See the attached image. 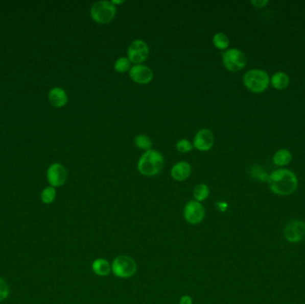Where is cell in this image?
<instances>
[{"label": "cell", "instance_id": "1", "mask_svg": "<svg viewBox=\"0 0 305 304\" xmlns=\"http://www.w3.org/2000/svg\"><path fill=\"white\" fill-rule=\"evenodd\" d=\"M268 184L275 195L288 196L294 194L298 188V179L295 172L288 169H278L270 174Z\"/></svg>", "mask_w": 305, "mask_h": 304}, {"label": "cell", "instance_id": "2", "mask_svg": "<svg viewBox=\"0 0 305 304\" xmlns=\"http://www.w3.org/2000/svg\"><path fill=\"white\" fill-rule=\"evenodd\" d=\"M165 164V159L161 153L150 149L142 155L137 163V170L147 177L155 176L161 172Z\"/></svg>", "mask_w": 305, "mask_h": 304}, {"label": "cell", "instance_id": "3", "mask_svg": "<svg viewBox=\"0 0 305 304\" xmlns=\"http://www.w3.org/2000/svg\"><path fill=\"white\" fill-rule=\"evenodd\" d=\"M243 83L251 92L260 94L266 90L270 84V75L262 69H252L246 71L243 77Z\"/></svg>", "mask_w": 305, "mask_h": 304}, {"label": "cell", "instance_id": "4", "mask_svg": "<svg viewBox=\"0 0 305 304\" xmlns=\"http://www.w3.org/2000/svg\"><path fill=\"white\" fill-rule=\"evenodd\" d=\"M116 7L110 1H99L92 6L90 9L91 17L96 22L106 24L114 19Z\"/></svg>", "mask_w": 305, "mask_h": 304}, {"label": "cell", "instance_id": "5", "mask_svg": "<svg viewBox=\"0 0 305 304\" xmlns=\"http://www.w3.org/2000/svg\"><path fill=\"white\" fill-rule=\"evenodd\" d=\"M137 266L134 259L127 255H120L112 263V271L120 278H130L137 272Z\"/></svg>", "mask_w": 305, "mask_h": 304}, {"label": "cell", "instance_id": "6", "mask_svg": "<svg viewBox=\"0 0 305 304\" xmlns=\"http://www.w3.org/2000/svg\"><path fill=\"white\" fill-rule=\"evenodd\" d=\"M225 68L231 72L241 71L246 65V55L239 48H229L222 55Z\"/></svg>", "mask_w": 305, "mask_h": 304}, {"label": "cell", "instance_id": "7", "mask_svg": "<svg viewBox=\"0 0 305 304\" xmlns=\"http://www.w3.org/2000/svg\"><path fill=\"white\" fill-rule=\"evenodd\" d=\"M149 47L142 39H136L128 48V58L135 64H140L148 59Z\"/></svg>", "mask_w": 305, "mask_h": 304}, {"label": "cell", "instance_id": "8", "mask_svg": "<svg viewBox=\"0 0 305 304\" xmlns=\"http://www.w3.org/2000/svg\"><path fill=\"white\" fill-rule=\"evenodd\" d=\"M205 212L203 205L196 200L187 202L184 207V218L190 225L200 224L204 219Z\"/></svg>", "mask_w": 305, "mask_h": 304}, {"label": "cell", "instance_id": "9", "mask_svg": "<svg viewBox=\"0 0 305 304\" xmlns=\"http://www.w3.org/2000/svg\"><path fill=\"white\" fill-rule=\"evenodd\" d=\"M286 240L292 244H296L303 240L305 237V223L299 219H293L287 224L284 230Z\"/></svg>", "mask_w": 305, "mask_h": 304}, {"label": "cell", "instance_id": "10", "mask_svg": "<svg viewBox=\"0 0 305 304\" xmlns=\"http://www.w3.org/2000/svg\"><path fill=\"white\" fill-rule=\"evenodd\" d=\"M46 178L50 186L58 188L63 186L67 181V170L60 163H53L46 172Z\"/></svg>", "mask_w": 305, "mask_h": 304}, {"label": "cell", "instance_id": "11", "mask_svg": "<svg viewBox=\"0 0 305 304\" xmlns=\"http://www.w3.org/2000/svg\"><path fill=\"white\" fill-rule=\"evenodd\" d=\"M129 74L131 81L141 85L151 82L154 77V72L151 69L142 64H135L131 66Z\"/></svg>", "mask_w": 305, "mask_h": 304}, {"label": "cell", "instance_id": "12", "mask_svg": "<svg viewBox=\"0 0 305 304\" xmlns=\"http://www.w3.org/2000/svg\"><path fill=\"white\" fill-rule=\"evenodd\" d=\"M214 144V134L210 130L207 129H203L198 131L194 138V147L201 152L209 151L213 148Z\"/></svg>", "mask_w": 305, "mask_h": 304}, {"label": "cell", "instance_id": "13", "mask_svg": "<svg viewBox=\"0 0 305 304\" xmlns=\"http://www.w3.org/2000/svg\"><path fill=\"white\" fill-rule=\"evenodd\" d=\"M192 172V168L186 162H179L172 167L171 175L176 181H184L190 178Z\"/></svg>", "mask_w": 305, "mask_h": 304}, {"label": "cell", "instance_id": "14", "mask_svg": "<svg viewBox=\"0 0 305 304\" xmlns=\"http://www.w3.org/2000/svg\"><path fill=\"white\" fill-rule=\"evenodd\" d=\"M49 97H50V101L53 106L57 108L63 107L68 102V96H67L66 92L63 89L58 88V87L54 88L50 90Z\"/></svg>", "mask_w": 305, "mask_h": 304}, {"label": "cell", "instance_id": "15", "mask_svg": "<svg viewBox=\"0 0 305 304\" xmlns=\"http://www.w3.org/2000/svg\"><path fill=\"white\" fill-rule=\"evenodd\" d=\"M290 78L286 72L283 71H277L274 73L270 78V84L274 89L277 90H283L286 89L289 86Z\"/></svg>", "mask_w": 305, "mask_h": 304}, {"label": "cell", "instance_id": "16", "mask_svg": "<svg viewBox=\"0 0 305 304\" xmlns=\"http://www.w3.org/2000/svg\"><path fill=\"white\" fill-rule=\"evenodd\" d=\"M92 270L99 276H108L112 271V265L105 259H96L92 263Z\"/></svg>", "mask_w": 305, "mask_h": 304}, {"label": "cell", "instance_id": "17", "mask_svg": "<svg viewBox=\"0 0 305 304\" xmlns=\"http://www.w3.org/2000/svg\"><path fill=\"white\" fill-rule=\"evenodd\" d=\"M293 156L292 153L288 149H279L274 154L272 162L278 167H285L291 163Z\"/></svg>", "mask_w": 305, "mask_h": 304}, {"label": "cell", "instance_id": "18", "mask_svg": "<svg viewBox=\"0 0 305 304\" xmlns=\"http://www.w3.org/2000/svg\"><path fill=\"white\" fill-rule=\"evenodd\" d=\"M194 197L197 202H203L210 195V188L206 184H198L194 188Z\"/></svg>", "mask_w": 305, "mask_h": 304}, {"label": "cell", "instance_id": "19", "mask_svg": "<svg viewBox=\"0 0 305 304\" xmlns=\"http://www.w3.org/2000/svg\"><path fill=\"white\" fill-rule=\"evenodd\" d=\"M213 43L214 46L220 50L228 49L229 46V39L228 36L226 35L223 32H218L214 36Z\"/></svg>", "mask_w": 305, "mask_h": 304}, {"label": "cell", "instance_id": "20", "mask_svg": "<svg viewBox=\"0 0 305 304\" xmlns=\"http://www.w3.org/2000/svg\"><path fill=\"white\" fill-rule=\"evenodd\" d=\"M135 145L138 148L148 151V150L152 149L153 142H152L151 138H149L147 135H137V137L135 138Z\"/></svg>", "mask_w": 305, "mask_h": 304}, {"label": "cell", "instance_id": "21", "mask_svg": "<svg viewBox=\"0 0 305 304\" xmlns=\"http://www.w3.org/2000/svg\"><path fill=\"white\" fill-rule=\"evenodd\" d=\"M56 197V188L53 187H48V188H44L43 191L40 194V199L42 201L43 204L45 205H51Z\"/></svg>", "mask_w": 305, "mask_h": 304}, {"label": "cell", "instance_id": "22", "mask_svg": "<svg viewBox=\"0 0 305 304\" xmlns=\"http://www.w3.org/2000/svg\"><path fill=\"white\" fill-rule=\"evenodd\" d=\"M131 68V62L128 57H121L114 63V70L119 73H125Z\"/></svg>", "mask_w": 305, "mask_h": 304}, {"label": "cell", "instance_id": "23", "mask_svg": "<svg viewBox=\"0 0 305 304\" xmlns=\"http://www.w3.org/2000/svg\"><path fill=\"white\" fill-rule=\"evenodd\" d=\"M251 175L256 181H262V182H268L270 174L267 173L265 170H263L261 166H253L251 170Z\"/></svg>", "mask_w": 305, "mask_h": 304}, {"label": "cell", "instance_id": "24", "mask_svg": "<svg viewBox=\"0 0 305 304\" xmlns=\"http://www.w3.org/2000/svg\"><path fill=\"white\" fill-rule=\"evenodd\" d=\"M176 147H177L179 152L186 154V153L192 151V149L194 148V145L190 140L184 138V139H180V140L178 141L177 145H176Z\"/></svg>", "mask_w": 305, "mask_h": 304}, {"label": "cell", "instance_id": "25", "mask_svg": "<svg viewBox=\"0 0 305 304\" xmlns=\"http://www.w3.org/2000/svg\"><path fill=\"white\" fill-rule=\"evenodd\" d=\"M10 295V287L6 280L0 277V301L7 300Z\"/></svg>", "mask_w": 305, "mask_h": 304}, {"label": "cell", "instance_id": "26", "mask_svg": "<svg viewBox=\"0 0 305 304\" xmlns=\"http://www.w3.org/2000/svg\"><path fill=\"white\" fill-rule=\"evenodd\" d=\"M251 3L257 8H263L269 4V1L268 0H253V1H251Z\"/></svg>", "mask_w": 305, "mask_h": 304}, {"label": "cell", "instance_id": "27", "mask_svg": "<svg viewBox=\"0 0 305 304\" xmlns=\"http://www.w3.org/2000/svg\"><path fill=\"white\" fill-rule=\"evenodd\" d=\"M179 304H193V300L190 297V295H184L180 299Z\"/></svg>", "mask_w": 305, "mask_h": 304}, {"label": "cell", "instance_id": "28", "mask_svg": "<svg viewBox=\"0 0 305 304\" xmlns=\"http://www.w3.org/2000/svg\"><path fill=\"white\" fill-rule=\"evenodd\" d=\"M111 2H112L114 6H115V5H120V4L124 3V1H115V0H114V1H111Z\"/></svg>", "mask_w": 305, "mask_h": 304}]
</instances>
